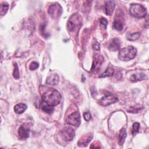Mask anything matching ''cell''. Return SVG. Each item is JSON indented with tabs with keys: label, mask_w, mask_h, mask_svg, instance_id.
I'll return each instance as SVG.
<instances>
[{
	"label": "cell",
	"mask_w": 149,
	"mask_h": 149,
	"mask_svg": "<svg viewBox=\"0 0 149 149\" xmlns=\"http://www.w3.org/2000/svg\"><path fill=\"white\" fill-rule=\"evenodd\" d=\"M41 94L42 101L48 105L54 107L58 105L61 101V95L60 93L52 88L44 87Z\"/></svg>",
	"instance_id": "6da1fadb"
},
{
	"label": "cell",
	"mask_w": 149,
	"mask_h": 149,
	"mask_svg": "<svg viewBox=\"0 0 149 149\" xmlns=\"http://www.w3.org/2000/svg\"><path fill=\"white\" fill-rule=\"evenodd\" d=\"M137 49L133 46H127L121 49L118 54L119 59L127 61L133 59L136 55Z\"/></svg>",
	"instance_id": "7a4b0ae2"
},
{
	"label": "cell",
	"mask_w": 149,
	"mask_h": 149,
	"mask_svg": "<svg viewBox=\"0 0 149 149\" xmlns=\"http://www.w3.org/2000/svg\"><path fill=\"white\" fill-rule=\"evenodd\" d=\"M129 12L132 16L136 18H143L147 15V10L146 8L139 3L131 4Z\"/></svg>",
	"instance_id": "3957f363"
},
{
	"label": "cell",
	"mask_w": 149,
	"mask_h": 149,
	"mask_svg": "<svg viewBox=\"0 0 149 149\" xmlns=\"http://www.w3.org/2000/svg\"><path fill=\"white\" fill-rule=\"evenodd\" d=\"M81 23V18L80 15L76 14H74L69 18L68 22L67 27L69 31H74L78 26H79V24Z\"/></svg>",
	"instance_id": "277c9868"
},
{
	"label": "cell",
	"mask_w": 149,
	"mask_h": 149,
	"mask_svg": "<svg viewBox=\"0 0 149 149\" xmlns=\"http://www.w3.org/2000/svg\"><path fill=\"white\" fill-rule=\"evenodd\" d=\"M118 101V99L116 97L110 93H107L105 95L102 97L99 101L98 104L102 106L105 107L112 104L115 103Z\"/></svg>",
	"instance_id": "5b68a950"
},
{
	"label": "cell",
	"mask_w": 149,
	"mask_h": 149,
	"mask_svg": "<svg viewBox=\"0 0 149 149\" xmlns=\"http://www.w3.org/2000/svg\"><path fill=\"white\" fill-rule=\"evenodd\" d=\"M66 122L68 124L74 126H79L81 122L80 115L78 111L73 112L70 114L66 118Z\"/></svg>",
	"instance_id": "8992f818"
},
{
	"label": "cell",
	"mask_w": 149,
	"mask_h": 149,
	"mask_svg": "<svg viewBox=\"0 0 149 149\" xmlns=\"http://www.w3.org/2000/svg\"><path fill=\"white\" fill-rule=\"evenodd\" d=\"M61 136L62 138L67 141L73 140L75 136V132L73 129L70 127H65L61 130Z\"/></svg>",
	"instance_id": "52a82bcc"
},
{
	"label": "cell",
	"mask_w": 149,
	"mask_h": 149,
	"mask_svg": "<svg viewBox=\"0 0 149 149\" xmlns=\"http://www.w3.org/2000/svg\"><path fill=\"white\" fill-rule=\"evenodd\" d=\"M48 12L51 17L54 19H57L61 15V13H62L61 6L59 5V4L57 3L52 4L49 7Z\"/></svg>",
	"instance_id": "ba28073f"
},
{
	"label": "cell",
	"mask_w": 149,
	"mask_h": 149,
	"mask_svg": "<svg viewBox=\"0 0 149 149\" xmlns=\"http://www.w3.org/2000/svg\"><path fill=\"white\" fill-rule=\"evenodd\" d=\"M103 61H104V58L102 55L97 54H95L93 57V65L91 69V71L93 72L95 70H98Z\"/></svg>",
	"instance_id": "9c48e42d"
},
{
	"label": "cell",
	"mask_w": 149,
	"mask_h": 149,
	"mask_svg": "<svg viewBox=\"0 0 149 149\" xmlns=\"http://www.w3.org/2000/svg\"><path fill=\"white\" fill-rule=\"evenodd\" d=\"M30 129L29 128L25 126V125L20 126L18 130L19 137L21 140H24L29 137Z\"/></svg>",
	"instance_id": "30bf717a"
},
{
	"label": "cell",
	"mask_w": 149,
	"mask_h": 149,
	"mask_svg": "<svg viewBox=\"0 0 149 149\" xmlns=\"http://www.w3.org/2000/svg\"><path fill=\"white\" fill-rule=\"evenodd\" d=\"M93 137V134L91 133H87V134L82 136L78 141V145L80 147H86L91 141Z\"/></svg>",
	"instance_id": "8fae6325"
},
{
	"label": "cell",
	"mask_w": 149,
	"mask_h": 149,
	"mask_svg": "<svg viewBox=\"0 0 149 149\" xmlns=\"http://www.w3.org/2000/svg\"><path fill=\"white\" fill-rule=\"evenodd\" d=\"M115 3H114L113 1H106L104 6V9L105 14L108 16L111 15L115 9Z\"/></svg>",
	"instance_id": "7c38bea8"
},
{
	"label": "cell",
	"mask_w": 149,
	"mask_h": 149,
	"mask_svg": "<svg viewBox=\"0 0 149 149\" xmlns=\"http://www.w3.org/2000/svg\"><path fill=\"white\" fill-rule=\"evenodd\" d=\"M59 82V76L57 74H49L46 80V83L49 85H56Z\"/></svg>",
	"instance_id": "4fadbf2b"
},
{
	"label": "cell",
	"mask_w": 149,
	"mask_h": 149,
	"mask_svg": "<svg viewBox=\"0 0 149 149\" xmlns=\"http://www.w3.org/2000/svg\"><path fill=\"white\" fill-rule=\"evenodd\" d=\"M120 42L118 38H113L110 42L108 48L111 51H116L119 49Z\"/></svg>",
	"instance_id": "5bb4252c"
},
{
	"label": "cell",
	"mask_w": 149,
	"mask_h": 149,
	"mask_svg": "<svg viewBox=\"0 0 149 149\" xmlns=\"http://www.w3.org/2000/svg\"><path fill=\"white\" fill-rule=\"evenodd\" d=\"M40 107H41V109L42 111H44L45 113H49V114L52 113V112L54 110V107L48 105V104L45 103V102H44L42 101L41 102Z\"/></svg>",
	"instance_id": "9a60e30c"
},
{
	"label": "cell",
	"mask_w": 149,
	"mask_h": 149,
	"mask_svg": "<svg viewBox=\"0 0 149 149\" xmlns=\"http://www.w3.org/2000/svg\"><path fill=\"white\" fill-rule=\"evenodd\" d=\"M147 77L145 74L140 73L132 74L130 77V80L132 82H136L137 81H140L146 79Z\"/></svg>",
	"instance_id": "2e32d148"
},
{
	"label": "cell",
	"mask_w": 149,
	"mask_h": 149,
	"mask_svg": "<svg viewBox=\"0 0 149 149\" xmlns=\"http://www.w3.org/2000/svg\"><path fill=\"white\" fill-rule=\"evenodd\" d=\"M26 109H27V106L25 104H23V103L17 104L14 107V111L15 112V113L18 114L23 113Z\"/></svg>",
	"instance_id": "e0dca14e"
},
{
	"label": "cell",
	"mask_w": 149,
	"mask_h": 149,
	"mask_svg": "<svg viewBox=\"0 0 149 149\" xmlns=\"http://www.w3.org/2000/svg\"><path fill=\"white\" fill-rule=\"evenodd\" d=\"M113 27L118 31L122 30L123 28V23L122 21L118 18H116L113 22Z\"/></svg>",
	"instance_id": "ac0fdd59"
},
{
	"label": "cell",
	"mask_w": 149,
	"mask_h": 149,
	"mask_svg": "<svg viewBox=\"0 0 149 149\" xmlns=\"http://www.w3.org/2000/svg\"><path fill=\"white\" fill-rule=\"evenodd\" d=\"M126 129L125 128H122L120 132H119V144L120 146L123 145V143L125 142V139L126 137Z\"/></svg>",
	"instance_id": "d6986e66"
},
{
	"label": "cell",
	"mask_w": 149,
	"mask_h": 149,
	"mask_svg": "<svg viewBox=\"0 0 149 149\" xmlns=\"http://www.w3.org/2000/svg\"><path fill=\"white\" fill-rule=\"evenodd\" d=\"M140 36V33L136 32L133 33H127L126 34V37L130 41H135L137 40Z\"/></svg>",
	"instance_id": "ffe728a7"
},
{
	"label": "cell",
	"mask_w": 149,
	"mask_h": 149,
	"mask_svg": "<svg viewBox=\"0 0 149 149\" xmlns=\"http://www.w3.org/2000/svg\"><path fill=\"white\" fill-rule=\"evenodd\" d=\"M114 73V70L113 68L111 67H108L105 71L102 73L100 76V77H109V76H112Z\"/></svg>",
	"instance_id": "44dd1931"
},
{
	"label": "cell",
	"mask_w": 149,
	"mask_h": 149,
	"mask_svg": "<svg viewBox=\"0 0 149 149\" xmlns=\"http://www.w3.org/2000/svg\"><path fill=\"white\" fill-rule=\"evenodd\" d=\"M9 8V5L6 3H2L1 5V14L2 16L5 15L8 12Z\"/></svg>",
	"instance_id": "7402d4cb"
},
{
	"label": "cell",
	"mask_w": 149,
	"mask_h": 149,
	"mask_svg": "<svg viewBox=\"0 0 149 149\" xmlns=\"http://www.w3.org/2000/svg\"><path fill=\"white\" fill-rule=\"evenodd\" d=\"M13 76L14 78L16 79H18L20 77L19 68H18L17 63H15V65H14V70H13Z\"/></svg>",
	"instance_id": "603a6c76"
},
{
	"label": "cell",
	"mask_w": 149,
	"mask_h": 149,
	"mask_svg": "<svg viewBox=\"0 0 149 149\" xmlns=\"http://www.w3.org/2000/svg\"><path fill=\"white\" fill-rule=\"evenodd\" d=\"M140 129V124L138 122H135L133 124V129H132V133L133 134H135L137 133Z\"/></svg>",
	"instance_id": "cb8c5ba5"
},
{
	"label": "cell",
	"mask_w": 149,
	"mask_h": 149,
	"mask_svg": "<svg viewBox=\"0 0 149 149\" xmlns=\"http://www.w3.org/2000/svg\"><path fill=\"white\" fill-rule=\"evenodd\" d=\"M100 24L103 27L104 29H105L107 28V26L108 25V20L105 18H104V17L101 18L100 20Z\"/></svg>",
	"instance_id": "d4e9b609"
},
{
	"label": "cell",
	"mask_w": 149,
	"mask_h": 149,
	"mask_svg": "<svg viewBox=\"0 0 149 149\" xmlns=\"http://www.w3.org/2000/svg\"><path fill=\"white\" fill-rule=\"evenodd\" d=\"M92 47H93V49L94 50H95V51H99L100 50V44L96 40H94L93 42Z\"/></svg>",
	"instance_id": "484cf974"
},
{
	"label": "cell",
	"mask_w": 149,
	"mask_h": 149,
	"mask_svg": "<svg viewBox=\"0 0 149 149\" xmlns=\"http://www.w3.org/2000/svg\"><path fill=\"white\" fill-rule=\"evenodd\" d=\"M39 66V64L38 63H37V62H33L31 63V64L30 65V66H29V68L30 70H34L36 69H37Z\"/></svg>",
	"instance_id": "4316f807"
},
{
	"label": "cell",
	"mask_w": 149,
	"mask_h": 149,
	"mask_svg": "<svg viewBox=\"0 0 149 149\" xmlns=\"http://www.w3.org/2000/svg\"><path fill=\"white\" fill-rule=\"evenodd\" d=\"M141 108L140 107H132L130 108L129 109L127 110V111L129 112H132V113H137L140 110Z\"/></svg>",
	"instance_id": "83f0119b"
},
{
	"label": "cell",
	"mask_w": 149,
	"mask_h": 149,
	"mask_svg": "<svg viewBox=\"0 0 149 149\" xmlns=\"http://www.w3.org/2000/svg\"><path fill=\"white\" fill-rule=\"evenodd\" d=\"M83 116H84V119H85L86 121H87V122L89 121V120L91 119V115H90V113L89 112H84V113H83Z\"/></svg>",
	"instance_id": "f1b7e54d"
}]
</instances>
